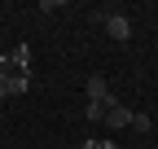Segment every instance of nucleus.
<instances>
[{
	"label": "nucleus",
	"mask_w": 158,
	"mask_h": 149,
	"mask_svg": "<svg viewBox=\"0 0 158 149\" xmlns=\"http://www.w3.org/2000/svg\"><path fill=\"white\" fill-rule=\"evenodd\" d=\"M101 26H106L110 40H132V22L123 13H101Z\"/></svg>",
	"instance_id": "obj_1"
},
{
	"label": "nucleus",
	"mask_w": 158,
	"mask_h": 149,
	"mask_svg": "<svg viewBox=\"0 0 158 149\" xmlns=\"http://www.w3.org/2000/svg\"><path fill=\"white\" fill-rule=\"evenodd\" d=\"M132 114H136V110H127L123 101H114L106 110V127H110V132H123V127H132Z\"/></svg>",
	"instance_id": "obj_2"
},
{
	"label": "nucleus",
	"mask_w": 158,
	"mask_h": 149,
	"mask_svg": "<svg viewBox=\"0 0 158 149\" xmlns=\"http://www.w3.org/2000/svg\"><path fill=\"white\" fill-rule=\"evenodd\" d=\"M84 88H88V101H106V105H110V101H118L114 92H110V83L101 79V74H92V79H88Z\"/></svg>",
	"instance_id": "obj_3"
},
{
	"label": "nucleus",
	"mask_w": 158,
	"mask_h": 149,
	"mask_svg": "<svg viewBox=\"0 0 158 149\" xmlns=\"http://www.w3.org/2000/svg\"><path fill=\"white\" fill-rule=\"evenodd\" d=\"M110 105H114V101H110ZM110 105H106V101H88V105H84V119H92V123H106V110H110Z\"/></svg>",
	"instance_id": "obj_4"
},
{
	"label": "nucleus",
	"mask_w": 158,
	"mask_h": 149,
	"mask_svg": "<svg viewBox=\"0 0 158 149\" xmlns=\"http://www.w3.org/2000/svg\"><path fill=\"white\" fill-rule=\"evenodd\" d=\"M9 57H13V66H22V70H27V66H31V48H27V44H18Z\"/></svg>",
	"instance_id": "obj_5"
},
{
	"label": "nucleus",
	"mask_w": 158,
	"mask_h": 149,
	"mask_svg": "<svg viewBox=\"0 0 158 149\" xmlns=\"http://www.w3.org/2000/svg\"><path fill=\"white\" fill-rule=\"evenodd\" d=\"M132 132H141V136H149V132H154V123H149V114H132Z\"/></svg>",
	"instance_id": "obj_6"
},
{
	"label": "nucleus",
	"mask_w": 158,
	"mask_h": 149,
	"mask_svg": "<svg viewBox=\"0 0 158 149\" xmlns=\"http://www.w3.org/2000/svg\"><path fill=\"white\" fill-rule=\"evenodd\" d=\"M84 149H118V145H114V140H88Z\"/></svg>",
	"instance_id": "obj_7"
},
{
	"label": "nucleus",
	"mask_w": 158,
	"mask_h": 149,
	"mask_svg": "<svg viewBox=\"0 0 158 149\" xmlns=\"http://www.w3.org/2000/svg\"><path fill=\"white\" fill-rule=\"evenodd\" d=\"M5 97H13V92H9V83H0V101H5Z\"/></svg>",
	"instance_id": "obj_8"
}]
</instances>
